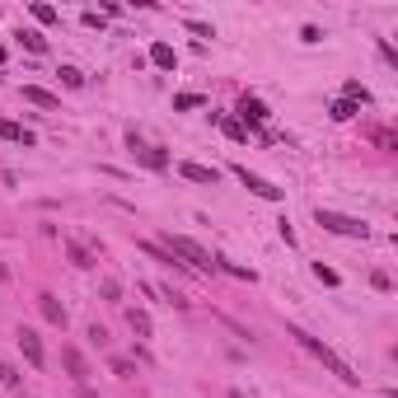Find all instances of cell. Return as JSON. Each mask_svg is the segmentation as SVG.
Listing matches in <instances>:
<instances>
[{
  "instance_id": "ac0fdd59",
  "label": "cell",
  "mask_w": 398,
  "mask_h": 398,
  "mask_svg": "<svg viewBox=\"0 0 398 398\" xmlns=\"http://www.w3.org/2000/svg\"><path fill=\"white\" fill-rule=\"evenodd\" d=\"M347 118H356V104L352 99H337L333 104V122H347Z\"/></svg>"
},
{
  "instance_id": "ba28073f",
  "label": "cell",
  "mask_w": 398,
  "mask_h": 398,
  "mask_svg": "<svg viewBox=\"0 0 398 398\" xmlns=\"http://www.w3.org/2000/svg\"><path fill=\"white\" fill-rule=\"evenodd\" d=\"M178 173H183V178H192V183H211V187H215V178H220V169L192 164V159H187V164H178Z\"/></svg>"
},
{
  "instance_id": "2e32d148",
  "label": "cell",
  "mask_w": 398,
  "mask_h": 398,
  "mask_svg": "<svg viewBox=\"0 0 398 398\" xmlns=\"http://www.w3.org/2000/svg\"><path fill=\"white\" fill-rule=\"evenodd\" d=\"M66 253H71V262H76V267H94V258L76 244V239H66Z\"/></svg>"
},
{
  "instance_id": "cb8c5ba5",
  "label": "cell",
  "mask_w": 398,
  "mask_h": 398,
  "mask_svg": "<svg viewBox=\"0 0 398 398\" xmlns=\"http://www.w3.org/2000/svg\"><path fill=\"white\" fill-rule=\"evenodd\" d=\"M225 136L230 141H248V127L244 122H225Z\"/></svg>"
},
{
  "instance_id": "5b68a950",
  "label": "cell",
  "mask_w": 398,
  "mask_h": 398,
  "mask_svg": "<svg viewBox=\"0 0 398 398\" xmlns=\"http://www.w3.org/2000/svg\"><path fill=\"white\" fill-rule=\"evenodd\" d=\"M132 150H136V159H141L145 169H169V155L159 150V145H145V141L132 136Z\"/></svg>"
},
{
  "instance_id": "4fadbf2b",
  "label": "cell",
  "mask_w": 398,
  "mask_h": 398,
  "mask_svg": "<svg viewBox=\"0 0 398 398\" xmlns=\"http://www.w3.org/2000/svg\"><path fill=\"white\" fill-rule=\"evenodd\" d=\"M62 361H66V370H71L76 380H85V375H90V366H85V356H80V347H62Z\"/></svg>"
},
{
  "instance_id": "ffe728a7",
  "label": "cell",
  "mask_w": 398,
  "mask_h": 398,
  "mask_svg": "<svg viewBox=\"0 0 398 398\" xmlns=\"http://www.w3.org/2000/svg\"><path fill=\"white\" fill-rule=\"evenodd\" d=\"M33 19H38V24H57V10H52V5H33Z\"/></svg>"
},
{
  "instance_id": "8fae6325",
  "label": "cell",
  "mask_w": 398,
  "mask_h": 398,
  "mask_svg": "<svg viewBox=\"0 0 398 398\" xmlns=\"http://www.w3.org/2000/svg\"><path fill=\"white\" fill-rule=\"evenodd\" d=\"M150 62L159 66V71H173V66H178V52H173L169 43H155L150 47Z\"/></svg>"
},
{
  "instance_id": "6da1fadb",
  "label": "cell",
  "mask_w": 398,
  "mask_h": 398,
  "mask_svg": "<svg viewBox=\"0 0 398 398\" xmlns=\"http://www.w3.org/2000/svg\"><path fill=\"white\" fill-rule=\"evenodd\" d=\"M291 337H295V342H300V347H305L309 356H314V361H323V366L333 370V375H337V380H342V384H356V380H361V375H352V366H347V361H342V356H337L333 347L323 342V337L305 333V328H291Z\"/></svg>"
},
{
  "instance_id": "7a4b0ae2",
  "label": "cell",
  "mask_w": 398,
  "mask_h": 398,
  "mask_svg": "<svg viewBox=\"0 0 398 398\" xmlns=\"http://www.w3.org/2000/svg\"><path fill=\"white\" fill-rule=\"evenodd\" d=\"M159 248H164L169 258H183V267H192V272H215V258L197 244V239H187V234H164Z\"/></svg>"
},
{
  "instance_id": "d4e9b609",
  "label": "cell",
  "mask_w": 398,
  "mask_h": 398,
  "mask_svg": "<svg viewBox=\"0 0 398 398\" xmlns=\"http://www.w3.org/2000/svg\"><path fill=\"white\" fill-rule=\"evenodd\" d=\"M99 295H104V300H118L122 286H118V281H99Z\"/></svg>"
},
{
  "instance_id": "7402d4cb",
  "label": "cell",
  "mask_w": 398,
  "mask_h": 398,
  "mask_svg": "<svg viewBox=\"0 0 398 398\" xmlns=\"http://www.w3.org/2000/svg\"><path fill=\"white\" fill-rule=\"evenodd\" d=\"M62 80H66V85H71V90H80V85H85V76H80L76 66H62Z\"/></svg>"
},
{
  "instance_id": "484cf974",
  "label": "cell",
  "mask_w": 398,
  "mask_h": 398,
  "mask_svg": "<svg viewBox=\"0 0 398 398\" xmlns=\"http://www.w3.org/2000/svg\"><path fill=\"white\" fill-rule=\"evenodd\" d=\"M76 398H99V394H94V389H85V384H80V394Z\"/></svg>"
},
{
  "instance_id": "44dd1931",
  "label": "cell",
  "mask_w": 398,
  "mask_h": 398,
  "mask_svg": "<svg viewBox=\"0 0 398 398\" xmlns=\"http://www.w3.org/2000/svg\"><path fill=\"white\" fill-rule=\"evenodd\" d=\"M342 94H347V99H352V104H356V99H361V104H366V85H361V80H347V90H342Z\"/></svg>"
},
{
  "instance_id": "9c48e42d",
  "label": "cell",
  "mask_w": 398,
  "mask_h": 398,
  "mask_svg": "<svg viewBox=\"0 0 398 398\" xmlns=\"http://www.w3.org/2000/svg\"><path fill=\"white\" fill-rule=\"evenodd\" d=\"M38 309H43V319H47V323L66 328V305L57 300V295H38Z\"/></svg>"
},
{
  "instance_id": "4316f807",
  "label": "cell",
  "mask_w": 398,
  "mask_h": 398,
  "mask_svg": "<svg viewBox=\"0 0 398 398\" xmlns=\"http://www.w3.org/2000/svg\"><path fill=\"white\" fill-rule=\"evenodd\" d=\"M230 398H244V394H239V389H234V394H230Z\"/></svg>"
},
{
  "instance_id": "603a6c76",
  "label": "cell",
  "mask_w": 398,
  "mask_h": 398,
  "mask_svg": "<svg viewBox=\"0 0 398 398\" xmlns=\"http://www.w3.org/2000/svg\"><path fill=\"white\" fill-rule=\"evenodd\" d=\"M314 276H319L323 286H337V272H333V267H323V262H314Z\"/></svg>"
},
{
  "instance_id": "d6986e66",
  "label": "cell",
  "mask_w": 398,
  "mask_h": 398,
  "mask_svg": "<svg viewBox=\"0 0 398 398\" xmlns=\"http://www.w3.org/2000/svg\"><path fill=\"white\" fill-rule=\"evenodd\" d=\"M173 108H178V113H187V108H201V94H178V99H173Z\"/></svg>"
},
{
  "instance_id": "8992f818",
  "label": "cell",
  "mask_w": 398,
  "mask_h": 398,
  "mask_svg": "<svg viewBox=\"0 0 398 398\" xmlns=\"http://www.w3.org/2000/svg\"><path fill=\"white\" fill-rule=\"evenodd\" d=\"M239 118H244L248 127H262L272 113H267V104H262V99H248V94H244V99H239Z\"/></svg>"
},
{
  "instance_id": "7c38bea8",
  "label": "cell",
  "mask_w": 398,
  "mask_h": 398,
  "mask_svg": "<svg viewBox=\"0 0 398 398\" xmlns=\"http://www.w3.org/2000/svg\"><path fill=\"white\" fill-rule=\"evenodd\" d=\"M24 99L38 104V108H62V99H57V94H47L43 85H24Z\"/></svg>"
},
{
  "instance_id": "5bb4252c",
  "label": "cell",
  "mask_w": 398,
  "mask_h": 398,
  "mask_svg": "<svg viewBox=\"0 0 398 398\" xmlns=\"http://www.w3.org/2000/svg\"><path fill=\"white\" fill-rule=\"evenodd\" d=\"M127 323H132L136 337H150V314H145V309H127Z\"/></svg>"
},
{
  "instance_id": "e0dca14e",
  "label": "cell",
  "mask_w": 398,
  "mask_h": 398,
  "mask_svg": "<svg viewBox=\"0 0 398 398\" xmlns=\"http://www.w3.org/2000/svg\"><path fill=\"white\" fill-rule=\"evenodd\" d=\"M108 366H113V375H118V380H132V375H136V366H132L127 356H113Z\"/></svg>"
},
{
  "instance_id": "52a82bcc",
  "label": "cell",
  "mask_w": 398,
  "mask_h": 398,
  "mask_svg": "<svg viewBox=\"0 0 398 398\" xmlns=\"http://www.w3.org/2000/svg\"><path fill=\"white\" fill-rule=\"evenodd\" d=\"M19 352H24V361H29V366H43V342H38V333H33V328H19Z\"/></svg>"
},
{
  "instance_id": "9a60e30c",
  "label": "cell",
  "mask_w": 398,
  "mask_h": 398,
  "mask_svg": "<svg viewBox=\"0 0 398 398\" xmlns=\"http://www.w3.org/2000/svg\"><path fill=\"white\" fill-rule=\"evenodd\" d=\"M19 43L29 47V52H47V38H43V33H33V29H24V33H19Z\"/></svg>"
},
{
  "instance_id": "30bf717a",
  "label": "cell",
  "mask_w": 398,
  "mask_h": 398,
  "mask_svg": "<svg viewBox=\"0 0 398 398\" xmlns=\"http://www.w3.org/2000/svg\"><path fill=\"white\" fill-rule=\"evenodd\" d=\"M0 141H10V145H33V132L19 122H0Z\"/></svg>"
},
{
  "instance_id": "3957f363",
  "label": "cell",
  "mask_w": 398,
  "mask_h": 398,
  "mask_svg": "<svg viewBox=\"0 0 398 398\" xmlns=\"http://www.w3.org/2000/svg\"><path fill=\"white\" fill-rule=\"evenodd\" d=\"M314 220H319L328 234H347V239H366V234H370L366 220H356V215H342V211H323V206H319V215H314Z\"/></svg>"
},
{
  "instance_id": "277c9868",
  "label": "cell",
  "mask_w": 398,
  "mask_h": 398,
  "mask_svg": "<svg viewBox=\"0 0 398 398\" xmlns=\"http://www.w3.org/2000/svg\"><path fill=\"white\" fill-rule=\"evenodd\" d=\"M234 178H239V183H244L253 197H262V201H281V187L267 183V178H258V173H248L244 164H234Z\"/></svg>"
}]
</instances>
